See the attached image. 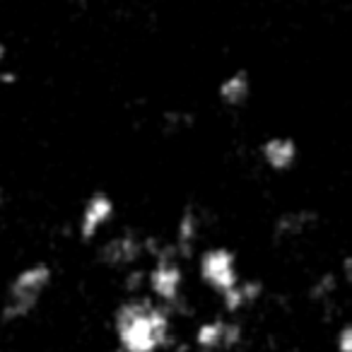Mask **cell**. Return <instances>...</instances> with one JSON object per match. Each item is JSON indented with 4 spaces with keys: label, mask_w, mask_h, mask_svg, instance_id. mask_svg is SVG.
I'll list each match as a JSON object with an SVG mask.
<instances>
[{
    "label": "cell",
    "mask_w": 352,
    "mask_h": 352,
    "mask_svg": "<svg viewBox=\"0 0 352 352\" xmlns=\"http://www.w3.org/2000/svg\"><path fill=\"white\" fill-rule=\"evenodd\" d=\"M193 352H208V350H201V347H198V350H193Z\"/></svg>",
    "instance_id": "obj_18"
},
{
    "label": "cell",
    "mask_w": 352,
    "mask_h": 352,
    "mask_svg": "<svg viewBox=\"0 0 352 352\" xmlns=\"http://www.w3.org/2000/svg\"><path fill=\"white\" fill-rule=\"evenodd\" d=\"M261 294H263V285L258 280H239L234 287L222 292V307L230 316H234V314L254 307L261 299Z\"/></svg>",
    "instance_id": "obj_10"
},
{
    "label": "cell",
    "mask_w": 352,
    "mask_h": 352,
    "mask_svg": "<svg viewBox=\"0 0 352 352\" xmlns=\"http://www.w3.org/2000/svg\"><path fill=\"white\" fill-rule=\"evenodd\" d=\"M3 203H6V193H3V188H0V208H3Z\"/></svg>",
    "instance_id": "obj_17"
},
{
    "label": "cell",
    "mask_w": 352,
    "mask_h": 352,
    "mask_svg": "<svg viewBox=\"0 0 352 352\" xmlns=\"http://www.w3.org/2000/svg\"><path fill=\"white\" fill-rule=\"evenodd\" d=\"M171 311L157 299L133 294L113 314V333L123 352H162L171 342Z\"/></svg>",
    "instance_id": "obj_1"
},
{
    "label": "cell",
    "mask_w": 352,
    "mask_h": 352,
    "mask_svg": "<svg viewBox=\"0 0 352 352\" xmlns=\"http://www.w3.org/2000/svg\"><path fill=\"white\" fill-rule=\"evenodd\" d=\"M198 275L203 285L212 292H227L239 283V268H236V256L225 246H212L198 256Z\"/></svg>",
    "instance_id": "obj_4"
},
{
    "label": "cell",
    "mask_w": 352,
    "mask_h": 352,
    "mask_svg": "<svg viewBox=\"0 0 352 352\" xmlns=\"http://www.w3.org/2000/svg\"><path fill=\"white\" fill-rule=\"evenodd\" d=\"M113 212H116V203L109 193L94 191L92 196L85 201L82 212L78 220V234L82 241H92L94 236H99V232L111 222Z\"/></svg>",
    "instance_id": "obj_6"
},
{
    "label": "cell",
    "mask_w": 352,
    "mask_h": 352,
    "mask_svg": "<svg viewBox=\"0 0 352 352\" xmlns=\"http://www.w3.org/2000/svg\"><path fill=\"white\" fill-rule=\"evenodd\" d=\"M51 280H54V270L44 261H36V263L22 268L8 287V297L6 304H3V311H0V318L6 323H15L30 316L39 307L41 294L49 289Z\"/></svg>",
    "instance_id": "obj_2"
},
{
    "label": "cell",
    "mask_w": 352,
    "mask_h": 352,
    "mask_svg": "<svg viewBox=\"0 0 352 352\" xmlns=\"http://www.w3.org/2000/svg\"><path fill=\"white\" fill-rule=\"evenodd\" d=\"M309 294H311L314 299H328V297H333V294H336V278H333V275H321V278H318L316 283L311 285Z\"/></svg>",
    "instance_id": "obj_13"
},
{
    "label": "cell",
    "mask_w": 352,
    "mask_h": 352,
    "mask_svg": "<svg viewBox=\"0 0 352 352\" xmlns=\"http://www.w3.org/2000/svg\"><path fill=\"white\" fill-rule=\"evenodd\" d=\"M316 225V215L311 210H289L283 212L275 222V236L278 239H299Z\"/></svg>",
    "instance_id": "obj_11"
},
{
    "label": "cell",
    "mask_w": 352,
    "mask_h": 352,
    "mask_svg": "<svg viewBox=\"0 0 352 352\" xmlns=\"http://www.w3.org/2000/svg\"><path fill=\"white\" fill-rule=\"evenodd\" d=\"M336 347H338V352H352V323H345V326L338 331Z\"/></svg>",
    "instance_id": "obj_14"
},
{
    "label": "cell",
    "mask_w": 352,
    "mask_h": 352,
    "mask_svg": "<svg viewBox=\"0 0 352 352\" xmlns=\"http://www.w3.org/2000/svg\"><path fill=\"white\" fill-rule=\"evenodd\" d=\"M345 278H347V283L352 285V258H347V263H345Z\"/></svg>",
    "instance_id": "obj_15"
},
{
    "label": "cell",
    "mask_w": 352,
    "mask_h": 352,
    "mask_svg": "<svg viewBox=\"0 0 352 352\" xmlns=\"http://www.w3.org/2000/svg\"><path fill=\"white\" fill-rule=\"evenodd\" d=\"M155 263L147 270V289L164 307H174L182 302L184 294V268L182 258L174 251V246H160L155 256Z\"/></svg>",
    "instance_id": "obj_3"
},
{
    "label": "cell",
    "mask_w": 352,
    "mask_h": 352,
    "mask_svg": "<svg viewBox=\"0 0 352 352\" xmlns=\"http://www.w3.org/2000/svg\"><path fill=\"white\" fill-rule=\"evenodd\" d=\"M3 60H6V46L0 44V65H3Z\"/></svg>",
    "instance_id": "obj_16"
},
{
    "label": "cell",
    "mask_w": 352,
    "mask_h": 352,
    "mask_svg": "<svg viewBox=\"0 0 352 352\" xmlns=\"http://www.w3.org/2000/svg\"><path fill=\"white\" fill-rule=\"evenodd\" d=\"M147 256V239H142L138 232H118L109 236L99 249V261L107 268L113 270H131L138 265V261Z\"/></svg>",
    "instance_id": "obj_5"
},
{
    "label": "cell",
    "mask_w": 352,
    "mask_h": 352,
    "mask_svg": "<svg viewBox=\"0 0 352 352\" xmlns=\"http://www.w3.org/2000/svg\"><path fill=\"white\" fill-rule=\"evenodd\" d=\"M196 345L208 352L232 350L241 340V326L230 318H208L196 328Z\"/></svg>",
    "instance_id": "obj_7"
},
{
    "label": "cell",
    "mask_w": 352,
    "mask_h": 352,
    "mask_svg": "<svg viewBox=\"0 0 352 352\" xmlns=\"http://www.w3.org/2000/svg\"><path fill=\"white\" fill-rule=\"evenodd\" d=\"M217 94H220L222 104H227V107H241L251 94L249 75H246L244 70H236V73L227 75V78L220 82Z\"/></svg>",
    "instance_id": "obj_12"
},
{
    "label": "cell",
    "mask_w": 352,
    "mask_h": 352,
    "mask_svg": "<svg viewBox=\"0 0 352 352\" xmlns=\"http://www.w3.org/2000/svg\"><path fill=\"white\" fill-rule=\"evenodd\" d=\"M299 157V147L292 138L287 135H273L261 145V160L273 171H287L294 166Z\"/></svg>",
    "instance_id": "obj_8"
},
{
    "label": "cell",
    "mask_w": 352,
    "mask_h": 352,
    "mask_svg": "<svg viewBox=\"0 0 352 352\" xmlns=\"http://www.w3.org/2000/svg\"><path fill=\"white\" fill-rule=\"evenodd\" d=\"M201 227H203V220L196 208H186V210L179 215L176 230H174V244H171L176 254H179V258L193 256L198 239H201Z\"/></svg>",
    "instance_id": "obj_9"
}]
</instances>
